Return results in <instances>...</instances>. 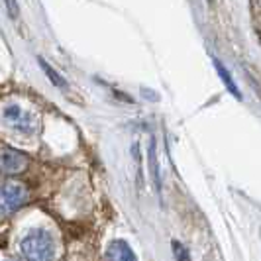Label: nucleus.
<instances>
[{
  "instance_id": "f257e3e1",
  "label": "nucleus",
  "mask_w": 261,
  "mask_h": 261,
  "mask_svg": "<svg viewBox=\"0 0 261 261\" xmlns=\"http://www.w3.org/2000/svg\"><path fill=\"white\" fill-rule=\"evenodd\" d=\"M20 253L26 261H53L55 240L45 230H32L20 242Z\"/></svg>"
},
{
  "instance_id": "f03ea898",
  "label": "nucleus",
  "mask_w": 261,
  "mask_h": 261,
  "mask_svg": "<svg viewBox=\"0 0 261 261\" xmlns=\"http://www.w3.org/2000/svg\"><path fill=\"white\" fill-rule=\"evenodd\" d=\"M28 200V189L18 181L0 185V214H12Z\"/></svg>"
},
{
  "instance_id": "7ed1b4c3",
  "label": "nucleus",
  "mask_w": 261,
  "mask_h": 261,
  "mask_svg": "<svg viewBox=\"0 0 261 261\" xmlns=\"http://www.w3.org/2000/svg\"><path fill=\"white\" fill-rule=\"evenodd\" d=\"M2 116H4V120L12 126L14 130L22 132V134H34L36 128H38L36 118L16 105L6 106V108H4V112H2Z\"/></svg>"
},
{
  "instance_id": "20e7f679",
  "label": "nucleus",
  "mask_w": 261,
  "mask_h": 261,
  "mask_svg": "<svg viewBox=\"0 0 261 261\" xmlns=\"http://www.w3.org/2000/svg\"><path fill=\"white\" fill-rule=\"evenodd\" d=\"M28 159L26 153L14 149V147H0V173L4 175H16V173H22L26 171Z\"/></svg>"
},
{
  "instance_id": "39448f33",
  "label": "nucleus",
  "mask_w": 261,
  "mask_h": 261,
  "mask_svg": "<svg viewBox=\"0 0 261 261\" xmlns=\"http://www.w3.org/2000/svg\"><path fill=\"white\" fill-rule=\"evenodd\" d=\"M106 261H138L136 253L132 251V248L124 242V240H114L105 253Z\"/></svg>"
},
{
  "instance_id": "423d86ee",
  "label": "nucleus",
  "mask_w": 261,
  "mask_h": 261,
  "mask_svg": "<svg viewBox=\"0 0 261 261\" xmlns=\"http://www.w3.org/2000/svg\"><path fill=\"white\" fill-rule=\"evenodd\" d=\"M214 67H216V71H218V77L222 79L224 87L228 89V92H232L238 100H242V92H240V89H238V85H236V81L232 79V75L228 73V69L218 61V59H214Z\"/></svg>"
},
{
  "instance_id": "0eeeda50",
  "label": "nucleus",
  "mask_w": 261,
  "mask_h": 261,
  "mask_svg": "<svg viewBox=\"0 0 261 261\" xmlns=\"http://www.w3.org/2000/svg\"><path fill=\"white\" fill-rule=\"evenodd\" d=\"M38 61H39V65H41V69H43V73L47 75V79L51 81L53 85H55V87H59V89H65V87H67L65 79L61 77V75H59V73H57L53 67L47 65V61H45V59H41V57H39Z\"/></svg>"
},
{
  "instance_id": "6e6552de",
  "label": "nucleus",
  "mask_w": 261,
  "mask_h": 261,
  "mask_svg": "<svg viewBox=\"0 0 261 261\" xmlns=\"http://www.w3.org/2000/svg\"><path fill=\"white\" fill-rule=\"evenodd\" d=\"M149 167H151V173H153V181H155V189L159 191L161 189V179H159V163H157V153H155V142L151 140L149 144Z\"/></svg>"
},
{
  "instance_id": "1a4fd4ad",
  "label": "nucleus",
  "mask_w": 261,
  "mask_h": 261,
  "mask_svg": "<svg viewBox=\"0 0 261 261\" xmlns=\"http://www.w3.org/2000/svg\"><path fill=\"white\" fill-rule=\"evenodd\" d=\"M173 253H175L177 261H191V255H189L187 248L179 242H173Z\"/></svg>"
},
{
  "instance_id": "9d476101",
  "label": "nucleus",
  "mask_w": 261,
  "mask_h": 261,
  "mask_svg": "<svg viewBox=\"0 0 261 261\" xmlns=\"http://www.w3.org/2000/svg\"><path fill=\"white\" fill-rule=\"evenodd\" d=\"M4 2H6V10H8V14H10L14 20H16V18H18V14H20L18 0H4Z\"/></svg>"
}]
</instances>
